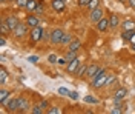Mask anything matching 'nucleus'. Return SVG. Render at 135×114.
<instances>
[{
  "instance_id": "1",
  "label": "nucleus",
  "mask_w": 135,
  "mask_h": 114,
  "mask_svg": "<svg viewBox=\"0 0 135 114\" xmlns=\"http://www.w3.org/2000/svg\"><path fill=\"white\" fill-rule=\"evenodd\" d=\"M106 80H108V74L103 71L101 74L95 76V77L92 79V86L94 88H101L103 85H106Z\"/></svg>"
},
{
  "instance_id": "2",
  "label": "nucleus",
  "mask_w": 135,
  "mask_h": 114,
  "mask_svg": "<svg viewBox=\"0 0 135 114\" xmlns=\"http://www.w3.org/2000/svg\"><path fill=\"white\" fill-rule=\"evenodd\" d=\"M28 28H29L28 26V23H22V22H20L12 33H14L16 37H25V35L28 34Z\"/></svg>"
},
{
  "instance_id": "3",
  "label": "nucleus",
  "mask_w": 135,
  "mask_h": 114,
  "mask_svg": "<svg viewBox=\"0 0 135 114\" xmlns=\"http://www.w3.org/2000/svg\"><path fill=\"white\" fill-rule=\"evenodd\" d=\"M63 35H65V33H63L61 29H54V31L51 33V42H52L54 45L61 43V39H63Z\"/></svg>"
},
{
  "instance_id": "4",
  "label": "nucleus",
  "mask_w": 135,
  "mask_h": 114,
  "mask_svg": "<svg viewBox=\"0 0 135 114\" xmlns=\"http://www.w3.org/2000/svg\"><path fill=\"white\" fill-rule=\"evenodd\" d=\"M31 40L32 42H38V40H42L43 37V29L40 26H35V28H31Z\"/></svg>"
},
{
  "instance_id": "5",
  "label": "nucleus",
  "mask_w": 135,
  "mask_h": 114,
  "mask_svg": "<svg viewBox=\"0 0 135 114\" xmlns=\"http://www.w3.org/2000/svg\"><path fill=\"white\" fill-rule=\"evenodd\" d=\"M89 19H91V22H94V23H98L101 19H103V11H101L100 8H95L91 11V16H89Z\"/></svg>"
},
{
  "instance_id": "6",
  "label": "nucleus",
  "mask_w": 135,
  "mask_h": 114,
  "mask_svg": "<svg viewBox=\"0 0 135 114\" xmlns=\"http://www.w3.org/2000/svg\"><path fill=\"white\" fill-rule=\"evenodd\" d=\"M104 70H101V68H98L97 65H91V66H88V71H86V76H89V77H95V76H98V74H101Z\"/></svg>"
},
{
  "instance_id": "7",
  "label": "nucleus",
  "mask_w": 135,
  "mask_h": 114,
  "mask_svg": "<svg viewBox=\"0 0 135 114\" xmlns=\"http://www.w3.org/2000/svg\"><path fill=\"white\" fill-rule=\"evenodd\" d=\"M2 105H6V108H8L9 111H17V99H12V97L9 96Z\"/></svg>"
},
{
  "instance_id": "8",
  "label": "nucleus",
  "mask_w": 135,
  "mask_h": 114,
  "mask_svg": "<svg viewBox=\"0 0 135 114\" xmlns=\"http://www.w3.org/2000/svg\"><path fill=\"white\" fill-rule=\"evenodd\" d=\"M28 108H29L28 100L23 99V97H18V99H17V111H26Z\"/></svg>"
},
{
  "instance_id": "9",
  "label": "nucleus",
  "mask_w": 135,
  "mask_h": 114,
  "mask_svg": "<svg viewBox=\"0 0 135 114\" xmlns=\"http://www.w3.org/2000/svg\"><path fill=\"white\" fill-rule=\"evenodd\" d=\"M52 8H54V11H57V12L65 11V9H66L65 0H52Z\"/></svg>"
},
{
  "instance_id": "10",
  "label": "nucleus",
  "mask_w": 135,
  "mask_h": 114,
  "mask_svg": "<svg viewBox=\"0 0 135 114\" xmlns=\"http://www.w3.org/2000/svg\"><path fill=\"white\" fill-rule=\"evenodd\" d=\"M5 23H6V25L9 26V29H11V31H14V29L17 28V25H18L20 22H18L16 17H12V16H11V17H6V19H5Z\"/></svg>"
},
{
  "instance_id": "11",
  "label": "nucleus",
  "mask_w": 135,
  "mask_h": 114,
  "mask_svg": "<svg viewBox=\"0 0 135 114\" xmlns=\"http://www.w3.org/2000/svg\"><path fill=\"white\" fill-rule=\"evenodd\" d=\"M78 66H80V62H78V59H74V60H71L69 63H68L66 71H68V72H75V71L78 70Z\"/></svg>"
},
{
  "instance_id": "12",
  "label": "nucleus",
  "mask_w": 135,
  "mask_h": 114,
  "mask_svg": "<svg viewBox=\"0 0 135 114\" xmlns=\"http://www.w3.org/2000/svg\"><path fill=\"white\" fill-rule=\"evenodd\" d=\"M123 31H135V20L127 19L123 22Z\"/></svg>"
},
{
  "instance_id": "13",
  "label": "nucleus",
  "mask_w": 135,
  "mask_h": 114,
  "mask_svg": "<svg viewBox=\"0 0 135 114\" xmlns=\"http://www.w3.org/2000/svg\"><path fill=\"white\" fill-rule=\"evenodd\" d=\"M126 94H127L126 89H124V88H120L117 93H115V96H114V100H115L117 103H120V102H121V100H123V99L126 97Z\"/></svg>"
},
{
  "instance_id": "14",
  "label": "nucleus",
  "mask_w": 135,
  "mask_h": 114,
  "mask_svg": "<svg viewBox=\"0 0 135 114\" xmlns=\"http://www.w3.org/2000/svg\"><path fill=\"white\" fill-rule=\"evenodd\" d=\"M97 28H98V31H101V33H103V31H106V29L109 28V19H104V17H103L100 22L97 23Z\"/></svg>"
},
{
  "instance_id": "15",
  "label": "nucleus",
  "mask_w": 135,
  "mask_h": 114,
  "mask_svg": "<svg viewBox=\"0 0 135 114\" xmlns=\"http://www.w3.org/2000/svg\"><path fill=\"white\" fill-rule=\"evenodd\" d=\"M38 17H35V16H28V19H26V23H28V26L29 28H35L38 26Z\"/></svg>"
},
{
  "instance_id": "16",
  "label": "nucleus",
  "mask_w": 135,
  "mask_h": 114,
  "mask_svg": "<svg viewBox=\"0 0 135 114\" xmlns=\"http://www.w3.org/2000/svg\"><path fill=\"white\" fill-rule=\"evenodd\" d=\"M118 23H120V17H118L117 14H112L109 19V26L110 28H117Z\"/></svg>"
},
{
  "instance_id": "17",
  "label": "nucleus",
  "mask_w": 135,
  "mask_h": 114,
  "mask_svg": "<svg viewBox=\"0 0 135 114\" xmlns=\"http://www.w3.org/2000/svg\"><path fill=\"white\" fill-rule=\"evenodd\" d=\"M80 46H81V42H80L78 39H75V40H72V42L69 43V49H71V51H78Z\"/></svg>"
},
{
  "instance_id": "18",
  "label": "nucleus",
  "mask_w": 135,
  "mask_h": 114,
  "mask_svg": "<svg viewBox=\"0 0 135 114\" xmlns=\"http://www.w3.org/2000/svg\"><path fill=\"white\" fill-rule=\"evenodd\" d=\"M37 6H38L37 0H29V2H28V5H26V9H28L29 12H34V11L37 9Z\"/></svg>"
},
{
  "instance_id": "19",
  "label": "nucleus",
  "mask_w": 135,
  "mask_h": 114,
  "mask_svg": "<svg viewBox=\"0 0 135 114\" xmlns=\"http://www.w3.org/2000/svg\"><path fill=\"white\" fill-rule=\"evenodd\" d=\"M6 79H8V72H6V70L2 66V68H0V85H3V83L6 82Z\"/></svg>"
},
{
  "instance_id": "20",
  "label": "nucleus",
  "mask_w": 135,
  "mask_h": 114,
  "mask_svg": "<svg viewBox=\"0 0 135 114\" xmlns=\"http://www.w3.org/2000/svg\"><path fill=\"white\" fill-rule=\"evenodd\" d=\"M9 96H11V93H9L8 89H2V91H0V103H3Z\"/></svg>"
},
{
  "instance_id": "21",
  "label": "nucleus",
  "mask_w": 135,
  "mask_h": 114,
  "mask_svg": "<svg viewBox=\"0 0 135 114\" xmlns=\"http://www.w3.org/2000/svg\"><path fill=\"white\" fill-rule=\"evenodd\" d=\"M132 35H134V31H123V34H121V37H123V40H126V42H129V40L132 39Z\"/></svg>"
},
{
  "instance_id": "22",
  "label": "nucleus",
  "mask_w": 135,
  "mask_h": 114,
  "mask_svg": "<svg viewBox=\"0 0 135 114\" xmlns=\"http://www.w3.org/2000/svg\"><path fill=\"white\" fill-rule=\"evenodd\" d=\"M0 31H2V34H8V33H11L9 26L5 23V22H2V23H0Z\"/></svg>"
},
{
  "instance_id": "23",
  "label": "nucleus",
  "mask_w": 135,
  "mask_h": 114,
  "mask_svg": "<svg viewBox=\"0 0 135 114\" xmlns=\"http://www.w3.org/2000/svg\"><path fill=\"white\" fill-rule=\"evenodd\" d=\"M74 59H77V51H68V54H66V60L68 62H71V60H74Z\"/></svg>"
},
{
  "instance_id": "24",
  "label": "nucleus",
  "mask_w": 135,
  "mask_h": 114,
  "mask_svg": "<svg viewBox=\"0 0 135 114\" xmlns=\"http://www.w3.org/2000/svg\"><path fill=\"white\" fill-rule=\"evenodd\" d=\"M98 5H100V0H91V2H89V5H88V8L92 11V9L98 8Z\"/></svg>"
},
{
  "instance_id": "25",
  "label": "nucleus",
  "mask_w": 135,
  "mask_h": 114,
  "mask_svg": "<svg viewBox=\"0 0 135 114\" xmlns=\"http://www.w3.org/2000/svg\"><path fill=\"white\" fill-rule=\"evenodd\" d=\"M86 71H88V66H78V70L75 71V74L78 77H81L83 74H86Z\"/></svg>"
},
{
  "instance_id": "26",
  "label": "nucleus",
  "mask_w": 135,
  "mask_h": 114,
  "mask_svg": "<svg viewBox=\"0 0 135 114\" xmlns=\"http://www.w3.org/2000/svg\"><path fill=\"white\" fill-rule=\"evenodd\" d=\"M84 102H88V103H98V99H95L92 96H86L84 97Z\"/></svg>"
},
{
  "instance_id": "27",
  "label": "nucleus",
  "mask_w": 135,
  "mask_h": 114,
  "mask_svg": "<svg viewBox=\"0 0 135 114\" xmlns=\"http://www.w3.org/2000/svg\"><path fill=\"white\" fill-rule=\"evenodd\" d=\"M28 2H29V0H16V3H17V6H18V8H26Z\"/></svg>"
},
{
  "instance_id": "28",
  "label": "nucleus",
  "mask_w": 135,
  "mask_h": 114,
  "mask_svg": "<svg viewBox=\"0 0 135 114\" xmlns=\"http://www.w3.org/2000/svg\"><path fill=\"white\" fill-rule=\"evenodd\" d=\"M48 113H49V114H60V113H61V110H60L59 106H52V108L48 110Z\"/></svg>"
},
{
  "instance_id": "29",
  "label": "nucleus",
  "mask_w": 135,
  "mask_h": 114,
  "mask_svg": "<svg viewBox=\"0 0 135 114\" xmlns=\"http://www.w3.org/2000/svg\"><path fill=\"white\" fill-rule=\"evenodd\" d=\"M72 40H71V34H65L63 35V39H61V43L66 45V43H71Z\"/></svg>"
},
{
  "instance_id": "30",
  "label": "nucleus",
  "mask_w": 135,
  "mask_h": 114,
  "mask_svg": "<svg viewBox=\"0 0 135 114\" xmlns=\"http://www.w3.org/2000/svg\"><path fill=\"white\" fill-rule=\"evenodd\" d=\"M31 113H32V114H42L43 113V108H42V106H34L32 110H31Z\"/></svg>"
},
{
  "instance_id": "31",
  "label": "nucleus",
  "mask_w": 135,
  "mask_h": 114,
  "mask_svg": "<svg viewBox=\"0 0 135 114\" xmlns=\"http://www.w3.org/2000/svg\"><path fill=\"white\" fill-rule=\"evenodd\" d=\"M109 113H110V114H121L123 111H121V108H118V106H115V108H112V110H110Z\"/></svg>"
},
{
  "instance_id": "32",
  "label": "nucleus",
  "mask_w": 135,
  "mask_h": 114,
  "mask_svg": "<svg viewBox=\"0 0 135 114\" xmlns=\"http://www.w3.org/2000/svg\"><path fill=\"white\" fill-rule=\"evenodd\" d=\"M59 94H61V96H69V91H68L66 88H59Z\"/></svg>"
},
{
  "instance_id": "33",
  "label": "nucleus",
  "mask_w": 135,
  "mask_h": 114,
  "mask_svg": "<svg viewBox=\"0 0 135 114\" xmlns=\"http://www.w3.org/2000/svg\"><path fill=\"white\" fill-rule=\"evenodd\" d=\"M89 2H91V0H78V6H81V8H83V6H88Z\"/></svg>"
},
{
  "instance_id": "34",
  "label": "nucleus",
  "mask_w": 135,
  "mask_h": 114,
  "mask_svg": "<svg viewBox=\"0 0 135 114\" xmlns=\"http://www.w3.org/2000/svg\"><path fill=\"white\" fill-rule=\"evenodd\" d=\"M48 59H49L51 63H57V60H59V59H57V56H54V54H51V56L48 57Z\"/></svg>"
},
{
  "instance_id": "35",
  "label": "nucleus",
  "mask_w": 135,
  "mask_h": 114,
  "mask_svg": "<svg viewBox=\"0 0 135 114\" xmlns=\"http://www.w3.org/2000/svg\"><path fill=\"white\" fill-rule=\"evenodd\" d=\"M28 60L31 62V63H37L38 62V57L37 56H31V57H28Z\"/></svg>"
},
{
  "instance_id": "36",
  "label": "nucleus",
  "mask_w": 135,
  "mask_h": 114,
  "mask_svg": "<svg viewBox=\"0 0 135 114\" xmlns=\"http://www.w3.org/2000/svg\"><path fill=\"white\" fill-rule=\"evenodd\" d=\"M115 77H114V76H110V77H108V80H106V85H110V83H112V82H115Z\"/></svg>"
},
{
  "instance_id": "37",
  "label": "nucleus",
  "mask_w": 135,
  "mask_h": 114,
  "mask_svg": "<svg viewBox=\"0 0 135 114\" xmlns=\"http://www.w3.org/2000/svg\"><path fill=\"white\" fill-rule=\"evenodd\" d=\"M69 97L74 99V100H77V99H78V94H77L75 91H72V93H69Z\"/></svg>"
},
{
  "instance_id": "38",
  "label": "nucleus",
  "mask_w": 135,
  "mask_h": 114,
  "mask_svg": "<svg viewBox=\"0 0 135 114\" xmlns=\"http://www.w3.org/2000/svg\"><path fill=\"white\" fill-rule=\"evenodd\" d=\"M48 39L51 40V34H48V33H45V31H43V37H42V40H48Z\"/></svg>"
},
{
  "instance_id": "39",
  "label": "nucleus",
  "mask_w": 135,
  "mask_h": 114,
  "mask_svg": "<svg viewBox=\"0 0 135 114\" xmlns=\"http://www.w3.org/2000/svg\"><path fill=\"white\" fill-rule=\"evenodd\" d=\"M6 43V39H5V34L2 35V37H0V45H2V46H3V45Z\"/></svg>"
},
{
  "instance_id": "40",
  "label": "nucleus",
  "mask_w": 135,
  "mask_h": 114,
  "mask_svg": "<svg viewBox=\"0 0 135 114\" xmlns=\"http://www.w3.org/2000/svg\"><path fill=\"white\" fill-rule=\"evenodd\" d=\"M66 57H65V59H59V60H57V63H59V65H65V63H66Z\"/></svg>"
},
{
  "instance_id": "41",
  "label": "nucleus",
  "mask_w": 135,
  "mask_h": 114,
  "mask_svg": "<svg viewBox=\"0 0 135 114\" xmlns=\"http://www.w3.org/2000/svg\"><path fill=\"white\" fill-rule=\"evenodd\" d=\"M127 3H129V6L135 8V0H127Z\"/></svg>"
},
{
  "instance_id": "42",
  "label": "nucleus",
  "mask_w": 135,
  "mask_h": 114,
  "mask_svg": "<svg viewBox=\"0 0 135 114\" xmlns=\"http://www.w3.org/2000/svg\"><path fill=\"white\" fill-rule=\"evenodd\" d=\"M40 106H42V108H46V106H48V102H46V100H43L42 103H40Z\"/></svg>"
},
{
  "instance_id": "43",
  "label": "nucleus",
  "mask_w": 135,
  "mask_h": 114,
  "mask_svg": "<svg viewBox=\"0 0 135 114\" xmlns=\"http://www.w3.org/2000/svg\"><path fill=\"white\" fill-rule=\"evenodd\" d=\"M129 42H131V43H132V45H135V31H134V35H132V39H131Z\"/></svg>"
},
{
  "instance_id": "44",
  "label": "nucleus",
  "mask_w": 135,
  "mask_h": 114,
  "mask_svg": "<svg viewBox=\"0 0 135 114\" xmlns=\"http://www.w3.org/2000/svg\"><path fill=\"white\" fill-rule=\"evenodd\" d=\"M35 11H37V12H43V8H42V6H40V5H38V6H37V9H35Z\"/></svg>"
},
{
  "instance_id": "45",
  "label": "nucleus",
  "mask_w": 135,
  "mask_h": 114,
  "mask_svg": "<svg viewBox=\"0 0 135 114\" xmlns=\"http://www.w3.org/2000/svg\"><path fill=\"white\" fill-rule=\"evenodd\" d=\"M0 2H2V3H3V2H6V0H0Z\"/></svg>"
},
{
  "instance_id": "46",
  "label": "nucleus",
  "mask_w": 135,
  "mask_h": 114,
  "mask_svg": "<svg viewBox=\"0 0 135 114\" xmlns=\"http://www.w3.org/2000/svg\"><path fill=\"white\" fill-rule=\"evenodd\" d=\"M9 2H14V0H9Z\"/></svg>"
}]
</instances>
